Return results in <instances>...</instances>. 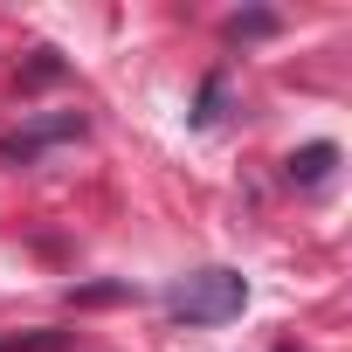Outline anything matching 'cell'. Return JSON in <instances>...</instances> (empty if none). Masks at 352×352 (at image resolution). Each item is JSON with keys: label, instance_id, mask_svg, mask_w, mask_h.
<instances>
[{"label": "cell", "instance_id": "5b68a950", "mask_svg": "<svg viewBox=\"0 0 352 352\" xmlns=\"http://www.w3.org/2000/svg\"><path fill=\"white\" fill-rule=\"evenodd\" d=\"M283 352H290V345H283Z\"/></svg>", "mask_w": 352, "mask_h": 352}, {"label": "cell", "instance_id": "277c9868", "mask_svg": "<svg viewBox=\"0 0 352 352\" xmlns=\"http://www.w3.org/2000/svg\"><path fill=\"white\" fill-rule=\"evenodd\" d=\"M214 118H221V76L201 90V111H194V124H214Z\"/></svg>", "mask_w": 352, "mask_h": 352}, {"label": "cell", "instance_id": "3957f363", "mask_svg": "<svg viewBox=\"0 0 352 352\" xmlns=\"http://www.w3.org/2000/svg\"><path fill=\"white\" fill-rule=\"evenodd\" d=\"M338 166V145H304L297 159H290V180H304V187H318L324 173Z\"/></svg>", "mask_w": 352, "mask_h": 352}, {"label": "cell", "instance_id": "7a4b0ae2", "mask_svg": "<svg viewBox=\"0 0 352 352\" xmlns=\"http://www.w3.org/2000/svg\"><path fill=\"white\" fill-rule=\"evenodd\" d=\"M76 131H83V118H76V111H69V118H42V124H28V131H14V138H0V159H8V166L21 159V166H28L42 145H56V138H76Z\"/></svg>", "mask_w": 352, "mask_h": 352}, {"label": "cell", "instance_id": "6da1fadb", "mask_svg": "<svg viewBox=\"0 0 352 352\" xmlns=\"http://www.w3.org/2000/svg\"><path fill=\"white\" fill-rule=\"evenodd\" d=\"M242 304H249V283H242V270H194L180 290H173V318L180 324H228V318H242Z\"/></svg>", "mask_w": 352, "mask_h": 352}]
</instances>
